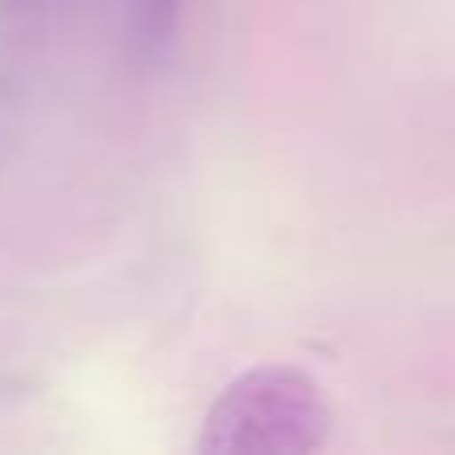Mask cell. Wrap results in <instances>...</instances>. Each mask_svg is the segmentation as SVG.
<instances>
[{"instance_id": "cell-1", "label": "cell", "mask_w": 455, "mask_h": 455, "mask_svg": "<svg viewBox=\"0 0 455 455\" xmlns=\"http://www.w3.org/2000/svg\"><path fill=\"white\" fill-rule=\"evenodd\" d=\"M336 432V411L312 371L256 363L212 400L196 432L204 455H307Z\"/></svg>"}, {"instance_id": "cell-2", "label": "cell", "mask_w": 455, "mask_h": 455, "mask_svg": "<svg viewBox=\"0 0 455 455\" xmlns=\"http://www.w3.org/2000/svg\"><path fill=\"white\" fill-rule=\"evenodd\" d=\"M124 12V44L140 64H156L168 56L180 32L184 0H120Z\"/></svg>"}, {"instance_id": "cell-3", "label": "cell", "mask_w": 455, "mask_h": 455, "mask_svg": "<svg viewBox=\"0 0 455 455\" xmlns=\"http://www.w3.org/2000/svg\"><path fill=\"white\" fill-rule=\"evenodd\" d=\"M68 4L72 0H0V12L24 28H44L60 12H68Z\"/></svg>"}]
</instances>
